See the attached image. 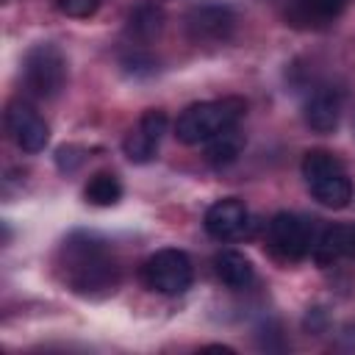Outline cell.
Instances as JSON below:
<instances>
[{"instance_id":"1","label":"cell","mask_w":355,"mask_h":355,"mask_svg":"<svg viewBox=\"0 0 355 355\" xmlns=\"http://www.w3.org/2000/svg\"><path fill=\"white\" fill-rule=\"evenodd\" d=\"M64 263H67V283L78 294L94 291H114L116 286V261L111 258L105 241L78 233L64 241Z\"/></svg>"},{"instance_id":"2","label":"cell","mask_w":355,"mask_h":355,"mask_svg":"<svg viewBox=\"0 0 355 355\" xmlns=\"http://www.w3.org/2000/svg\"><path fill=\"white\" fill-rule=\"evenodd\" d=\"M244 111H247V103L241 97H222V100L194 103L178 116L175 136L183 144H205L214 136L236 128L241 122Z\"/></svg>"},{"instance_id":"3","label":"cell","mask_w":355,"mask_h":355,"mask_svg":"<svg viewBox=\"0 0 355 355\" xmlns=\"http://www.w3.org/2000/svg\"><path fill=\"white\" fill-rule=\"evenodd\" d=\"M191 277H194V269H191L189 255L183 250H175V247L153 252L141 266L144 286L158 291V294H166V297L183 294L191 286Z\"/></svg>"},{"instance_id":"4","label":"cell","mask_w":355,"mask_h":355,"mask_svg":"<svg viewBox=\"0 0 355 355\" xmlns=\"http://www.w3.org/2000/svg\"><path fill=\"white\" fill-rule=\"evenodd\" d=\"M22 80L36 97H55L67 80V61L55 44H36L25 53Z\"/></svg>"},{"instance_id":"5","label":"cell","mask_w":355,"mask_h":355,"mask_svg":"<svg viewBox=\"0 0 355 355\" xmlns=\"http://www.w3.org/2000/svg\"><path fill=\"white\" fill-rule=\"evenodd\" d=\"M269 247L275 255H280L283 261H300L311 252L313 247V236L305 219H300L297 214H275L269 222Z\"/></svg>"},{"instance_id":"6","label":"cell","mask_w":355,"mask_h":355,"mask_svg":"<svg viewBox=\"0 0 355 355\" xmlns=\"http://www.w3.org/2000/svg\"><path fill=\"white\" fill-rule=\"evenodd\" d=\"M205 230L216 241H236L250 233V211L241 200L225 197L205 211Z\"/></svg>"},{"instance_id":"7","label":"cell","mask_w":355,"mask_h":355,"mask_svg":"<svg viewBox=\"0 0 355 355\" xmlns=\"http://www.w3.org/2000/svg\"><path fill=\"white\" fill-rule=\"evenodd\" d=\"M6 125H8V133H11L14 144L19 150H25V153L44 150V144L50 139L47 122L28 103H11L8 111H6Z\"/></svg>"},{"instance_id":"8","label":"cell","mask_w":355,"mask_h":355,"mask_svg":"<svg viewBox=\"0 0 355 355\" xmlns=\"http://www.w3.org/2000/svg\"><path fill=\"white\" fill-rule=\"evenodd\" d=\"M164 130H166V114H164L161 108L144 111L141 119H139V125H136V128L125 136V141H122V150H125L128 161H133V164H147V161H153L155 153H158V141H161Z\"/></svg>"},{"instance_id":"9","label":"cell","mask_w":355,"mask_h":355,"mask_svg":"<svg viewBox=\"0 0 355 355\" xmlns=\"http://www.w3.org/2000/svg\"><path fill=\"white\" fill-rule=\"evenodd\" d=\"M233 25H236V17L227 6H200L194 8L189 17H186V31L191 36V42H227L230 33H233Z\"/></svg>"},{"instance_id":"10","label":"cell","mask_w":355,"mask_h":355,"mask_svg":"<svg viewBox=\"0 0 355 355\" xmlns=\"http://www.w3.org/2000/svg\"><path fill=\"white\" fill-rule=\"evenodd\" d=\"M311 252H313V261L319 266H330V263H336L341 258L355 255V225H333V227H324L322 236L313 241Z\"/></svg>"},{"instance_id":"11","label":"cell","mask_w":355,"mask_h":355,"mask_svg":"<svg viewBox=\"0 0 355 355\" xmlns=\"http://www.w3.org/2000/svg\"><path fill=\"white\" fill-rule=\"evenodd\" d=\"M341 119V97L333 89H319L305 103V125L316 133H330Z\"/></svg>"},{"instance_id":"12","label":"cell","mask_w":355,"mask_h":355,"mask_svg":"<svg viewBox=\"0 0 355 355\" xmlns=\"http://www.w3.org/2000/svg\"><path fill=\"white\" fill-rule=\"evenodd\" d=\"M214 272L227 288H247L255 277L250 258L239 250H222L214 255Z\"/></svg>"},{"instance_id":"13","label":"cell","mask_w":355,"mask_h":355,"mask_svg":"<svg viewBox=\"0 0 355 355\" xmlns=\"http://www.w3.org/2000/svg\"><path fill=\"white\" fill-rule=\"evenodd\" d=\"M311 194L316 202H322L324 208H347L349 200H352V183L347 178V172H336V175H327V178H319V180H311L308 183Z\"/></svg>"},{"instance_id":"14","label":"cell","mask_w":355,"mask_h":355,"mask_svg":"<svg viewBox=\"0 0 355 355\" xmlns=\"http://www.w3.org/2000/svg\"><path fill=\"white\" fill-rule=\"evenodd\" d=\"M244 150V136L239 133V125L214 136L211 141H205V161L214 166H227L233 164Z\"/></svg>"},{"instance_id":"15","label":"cell","mask_w":355,"mask_h":355,"mask_svg":"<svg viewBox=\"0 0 355 355\" xmlns=\"http://www.w3.org/2000/svg\"><path fill=\"white\" fill-rule=\"evenodd\" d=\"M83 197H86V202L100 205V208L116 205L119 197H122V183H119L116 175H111V172H97V175H92V180L86 183Z\"/></svg>"},{"instance_id":"16","label":"cell","mask_w":355,"mask_h":355,"mask_svg":"<svg viewBox=\"0 0 355 355\" xmlns=\"http://www.w3.org/2000/svg\"><path fill=\"white\" fill-rule=\"evenodd\" d=\"M347 8V0H294V17L302 22H330Z\"/></svg>"},{"instance_id":"17","label":"cell","mask_w":355,"mask_h":355,"mask_svg":"<svg viewBox=\"0 0 355 355\" xmlns=\"http://www.w3.org/2000/svg\"><path fill=\"white\" fill-rule=\"evenodd\" d=\"M336 172H344V164L333 153H327V150H308L305 153V158H302V178H305V183L327 178V175H336Z\"/></svg>"},{"instance_id":"18","label":"cell","mask_w":355,"mask_h":355,"mask_svg":"<svg viewBox=\"0 0 355 355\" xmlns=\"http://www.w3.org/2000/svg\"><path fill=\"white\" fill-rule=\"evenodd\" d=\"M161 19H164V14H161L158 6L141 3L139 8L130 11V19H128L130 22V33H136L139 39H150V36H155L161 31Z\"/></svg>"},{"instance_id":"19","label":"cell","mask_w":355,"mask_h":355,"mask_svg":"<svg viewBox=\"0 0 355 355\" xmlns=\"http://www.w3.org/2000/svg\"><path fill=\"white\" fill-rule=\"evenodd\" d=\"M58 11L67 14V17H75V19H83V17H92L100 6V0H55Z\"/></svg>"}]
</instances>
